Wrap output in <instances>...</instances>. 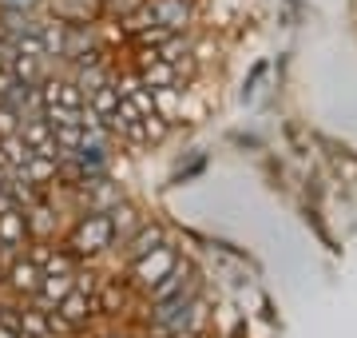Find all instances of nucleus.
I'll return each mask as SVG.
<instances>
[{"mask_svg": "<svg viewBox=\"0 0 357 338\" xmlns=\"http://www.w3.org/2000/svg\"><path fill=\"white\" fill-rule=\"evenodd\" d=\"M112 239H115L112 219H107V215H88V219L72 231V251H76V255H100V251L112 247Z\"/></svg>", "mask_w": 357, "mask_h": 338, "instance_id": "nucleus-1", "label": "nucleus"}, {"mask_svg": "<svg viewBox=\"0 0 357 338\" xmlns=\"http://www.w3.org/2000/svg\"><path fill=\"white\" fill-rule=\"evenodd\" d=\"M175 267H178V263H175V251H171V247H155L151 255H143V259L131 263V271H135L139 286H147V291H151L155 283H163Z\"/></svg>", "mask_w": 357, "mask_h": 338, "instance_id": "nucleus-2", "label": "nucleus"}, {"mask_svg": "<svg viewBox=\"0 0 357 338\" xmlns=\"http://www.w3.org/2000/svg\"><path fill=\"white\" fill-rule=\"evenodd\" d=\"M24 143L32 147V156H48V159H60V147H56V135H52V124L44 116H28L24 128H20Z\"/></svg>", "mask_w": 357, "mask_h": 338, "instance_id": "nucleus-3", "label": "nucleus"}, {"mask_svg": "<svg viewBox=\"0 0 357 338\" xmlns=\"http://www.w3.org/2000/svg\"><path fill=\"white\" fill-rule=\"evenodd\" d=\"M40 283H44V267L32 259H13L8 267V286H13L16 295H36Z\"/></svg>", "mask_w": 357, "mask_h": 338, "instance_id": "nucleus-4", "label": "nucleus"}, {"mask_svg": "<svg viewBox=\"0 0 357 338\" xmlns=\"http://www.w3.org/2000/svg\"><path fill=\"white\" fill-rule=\"evenodd\" d=\"M28 159H32V147L24 143V135H20V131H13V135H0V163L8 168V175H20V171L28 168Z\"/></svg>", "mask_w": 357, "mask_h": 338, "instance_id": "nucleus-5", "label": "nucleus"}, {"mask_svg": "<svg viewBox=\"0 0 357 338\" xmlns=\"http://www.w3.org/2000/svg\"><path fill=\"white\" fill-rule=\"evenodd\" d=\"M91 311H96V295H84V291H76V286H72V295H68V299L56 307V314H60V318H64L72 330L88 323Z\"/></svg>", "mask_w": 357, "mask_h": 338, "instance_id": "nucleus-6", "label": "nucleus"}, {"mask_svg": "<svg viewBox=\"0 0 357 338\" xmlns=\"http://www.w3.org/2000/svg\"><path fill=\"white\" fill-rule=\"evenodd\" d=\"M147 4H151L155 24L171 28V32H183V28H187V20H191V8H187L183 0H147Z\"/></svg>", "mask_w": 357, "mask_h": 338, "instance_id": "nucleus-7", "label": "nucleus"}, {"mask_svg": "<svg viewBox=\"0 0 357 338\" xmlns=\"http://www.w3.org/2000/svg\"><path fill=\"white\" fill-rule=\"evenodd\" d=\"M24 239H28V219H24V211H20V207H8L4 215H0V247L13 251V247H20Z\"/></svg>", "mask_w": 357, "mask_h": 338, "instance_id": "nucleus-8", "label": "nucleus"}, {"mask_svg": "<svg viewBox=\"0 0 357 338\" xmlns=\"http://www.w3.org/2000/svg\"><path fill=\"white\" fill-rule=\"evenodd\" d=\"M88 108L103 119V124H112L115 108H119V88H115V80H107V84H100V88L88 91Z\"/></svg>", "mask_w": 357, "mask_h": 338, "instance_id": "nucleus-9", "label": "nucleus"}, {"mask_svg": "<svg viewBox=\"0 0 357 338\" xmlns=\"http://www.w3.org/2000/svg\"><path fill=\"white\" fill-rule=\"evenodd\" d=\"M155 247H163V231H159V227H139V231L131 235L128 239V259L135 263V259H143V255H151Z\"/></svg>", "mask_w": 357, "mask_h": 338, "instance_id": "nucleus-10", "label": "nucleus"}, {"mask_svg": "<svg viewBox=\"0 0 357 338\" xmlns=\"http://www.w3.org/2000/svg\"><path fill=\"white\" fill-rule=\"evenodd\" d=\"M20 335L24 338H52V314L48 311H24L20 314Z\"/></svg>", "mask_w": 357, "mask_h": 338, "instance_id": "nucleus-11", "label": "nucleus"}, {"mask_svg": "<svg viewBox=\"0 0 357 338\" xmlns=\"http://www.w3.org/2000/svg\"><path fill=\"white\" fill-rule=\"evenodd\" d=\"M28 183H48V179H56L60 175V159H48V156H32L28 159V168L20 171Z\"/></svg>", "mask_w": 357, "mask_h": 338, "instance_id": "nucleus-12", "label": "nucleus"}, {"mask_svg": "<svg viewBox=\"0 0 357 338\" xmlns=\"http://www.w3.org/2000/svg\"><path fill=\"white\" fill-rule=\"evenodd\" d=\"M151 96H155V112H159L163 119L178 116V108H183V100H178V88H155Z\"/></svg>", "mask_w": 357, "mask_h": 338, "instance_id": "nucleus-13", "label": "nucleus"}, {"mask_svg": "<svg viewBox=\"0 0 357 338\" xmlns=\"http://www.w3.org/2000/svg\"><path fill=\"white\" fill-rule=\"evenodd\" d=\"M24 219H28V235H40V239H44V235L52 231V211L44 207V203H32V207L24 211Z\"/></svg>", "mask_w": 357, "mask_h": 338, "instance_id": "nucleus-14", "label": "nucleus"}, {"mask_svg": "<svg viewBox=\"0 0 357 338\" xmlns=\"http://www.w3.org/2000/svg\"><path fill=\"white\" fill-rule=\"evenodd\" d=\"M107 219H112V231L119 235V239H128V235L139 227V219H135V211H131V207H112Z\"/></svg>", "mask_w": 357, "mask_h": 338, "instance_id": "nucleus-15", "label": "nucleus"}, {"mask_svg": "<svg viewBox=\"0 0 357 338\" xmlns=\"http://www.w3.org/2000/svg\"><path fill=\"white\" fill-rule=\"evenodd\" d=\"M178 291H183V271L175 267V271L167 274L163 283H155V286H151V299H155V302H163V299H175Z\"/></svg>", "mask_w": 357, "mask_h": 338, "instance_id": "nucleus-16", "label": "nucleus"}, {"mask_svg": "<svg viewBox=\"0 0 357 338\" xmlns=\"http://www.w3.org/2000/svg\"><path fill=\"white\" fill-rule=\"evenodd\" d=\"M28 4H32V0H0V8H13V13L16 8H28Z\"/></svg>", "mask_w": 357, "mask_h": 338, "instance_id": "nucleus-17", "label": "nucleus"}, {"mask_svg": "<svg viewBox=\"0 0 357 338\" xmlns=\"http://www.w3.org/2000/svg\"><path fill=\"white\" fill-rule=\"evenodd\" d=\"M8 207H16V203H13V196H8V191L0 187V215H4V211H8Z\"/></svg>", "mask_w": 357, "mask_h": 338, "instance_id": "nucleus-18", "label": "nucleus"}, {"mask_svg": "<svg viewBox=\"0 0 357 338\" xmlns=\"http://www.w3.org/2000/svg\"><path fill=\"white\" fill-rule=\"evenodd\" d=\"M4 183H8V168H4V163H0V187H4Z\"/></svg>", "mask_w": 357, "mask_h": 338, "instance_id": "nucleus-19", "label": "nucleus"}]
</instances>
